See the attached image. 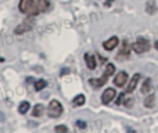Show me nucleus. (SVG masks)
Listing matches in <instances>:
<instances>
[{
  "mask_svg": "<svg viewBox=\"0 0 158 133\" xmlns=\"http://www.w3.org/2000/svg\"><path fill=\"white\" fill-rule=\"evenodd\" d=\"M20 10L28 16H36L39 14V9L35 0H21L19 4Z\"/></svg>",
  "mask_w": 158,
  "mask_h": 133,
  "instance_id": "f257e3e1",
  "label": "nucleus"
},
{
  "mask_svg": "<svg viewBox=\"0 0 158 133\" xmlns=\"http://www.w3.org/2000/svg\"><path fill=\"white\" fill-rule=\"evenodd\" d=\"M48 115L51 118H57L60 116L63 112V107L61 103L57 100H52L48 107Z\"/></svg>",
  "mask_w": 158,
  "mask_h": 133,
  "instance_id": "f03ea898",
  "label": "nucleus"
},
{
  "mask_svg": "<svg viewBox=\"0 0 158 133\" xmlns=\"http://www.w3.org/2000/svg\"><path fill=\"white\" fill-rule=\"evenodd\" d=\"M131 48L137 54H141V53L149 51L151 48V45L147 39L142 38V37H139L137 39V41L132 44Z\"/></svg>",
  "mask_w": 158,
  "mask_h": 133,
  "instance_id": "7ed1b4c3",
  "label": "nucleus"
},
{
  "mask_svg": "<svg viewBox=\"0 0 158 133\" xmlns=\"http://www.w3.org/2000/svg\"><path fill=\"white\" fill-rule=\"evenodd\" d=\"M130 56V47H129V43L127 40H124L122 43V46L117 53V60H125V59H128Z\"/></svg>",
  "mask_w": 158,
  "mask_h": 133,
  "instance_id": "20e7f679",
  "label": "nucleus"
},
{
  "mask_svg": "<svg viewBox=\"0 0 158 133\" xmlns=\"http://www.w3.org/2000/svg\"><path fill=\"white\" fill-rule=\"evenodd\" d=\"M109 75L107 73L104 72V74L100 77V78H91L89 80V83L90 84L91 87H93L94 89H99L102 88L103 85H105V83L108 81L109 78Z\"/></svg>",
  "mask_w": 158,
  "mask_h": 133,
  "instance_id": "39448f33",
  "label": "nucleus"
},
{
  "mask_svg": "<svg viewBox=\"0 0 158 133\" xmlns=\"http://www.w3.org/2000/svg\"><path fill=\"white\" fill-rule=\"evenodd\" d=\"M32 16H30L27 20H25L22 24H20L19 26H17V28L15 29V34H23L24 32L26 31H29L32 29L33 27V23H34V21L33 19H31Z\"/></svg>",
  "mask_w": 158,
  "mask_h": 133,
  "instance_id": "423d86ee",
  "label": "nucleus"
},
{
  "mask_svg": "<svg viewBox=\"0 0 158 133\" xmlns=\"http://www.w3.org/2000/svg\"><path fill=\"white\" fill-rule=\"evenodd\" d=\"M115 95H116L115 89H112V88L106 89L103 91L102 95V103H103V104H108V103H110V102L114 99Z\"/></svg>",
  "mask_w": 158,
  "mask_h": 133,
  "instance_id": "0eeeda50",
  "label": "nucleus"
},
{
  "mask_svg": "<svg viewBox=\"0 0 158 133\" xmlns=\"http://www.w3.org/2000/svg\"><path fill=\"white\" fill-rule=\"evenodd\" d=\"M127 77H128V75L126 72H124V71L119 72L114 79V84L118 88H122L127 83Z\"/></svg>",
  "mask_w": 158,
  "mask_h": 133,
  "instance_id": "6e6552de",
  "label": "nucleus"
},
{
  "mask_svg": "<svg viewBox=\"0 0 158 133\" xmlns=\"http://www.w3.org/2000/svg\"><path fill=\"white\" fill-rule=\"evenodd\" d=\"M119 44V39L117 36H113L111 37L110 39H108L107 41L103 42L102 43V46L104 48V49L108 50V51H111L113 50L114 48H115Z\"/></svg>",
  "mask_w": 158,
  "mask_h": 133,
  "instance_id": "1a4fd4ad",
  "label": "nucleus"
},
{
  "mask_svg": "<svg viewBox=\"0 0 158 133\" xmlns=\"http://www.w3.org/2000/svg\"><path fill=\"white\" fill-rule=\"evenodd\" d=\"M84 58H85V61H86V63H87V66H88V68H89V69L94 70V69L97 67V61H96V60H95L94 55L86 53Z\"/></svg>",
  "mask_w": 158,
  "mask_h": 133,
  "instance_id": "9d476101",
  "label": "nucleus"
},
{
  "mask_svg": "<svg viewBox=\"0 0 158 133\" xmlns=\"http://www.w3.org/2000/svg\"><path fill=\"white\" fill-rule=\"evenodd\" d=\"M140 78V75L139 74H135L133 76V77L131 78L129 84L127 85V93H132L135 89L137 88V85H138V82Z\"/></svg>",
  "mask_w": 158,
  "mask_h": 133,
  "instance_id": "9b49d317",
  "label": "nucleus"
},
{
  "mask_svg": "<svg viewBox=\"0 0 158 133\" xmlns=\"http://www.w3.org/2000/svg\"><path fill=\"white\" fill-rule=\"evenodd\" d=\"M37 6L40 12H46L49 10L51 6V2L50 0H38Z\"/></svg>",
  "mask_w": 158,
  "mask_h": 133,
  "instance_id": "f8f14e48",
  "label": "nucleus"
},
{
  "mask_svg": "<svg viewBox=\"0 0 158 133\" xmlns=\"http://www.w3.org/2000/svg\"><path fill=\"white\" fill-rule=\"evenodd\" d=\"M85 102H86V97H85L83 94H79V95H77V96L73 100V102H72V103H73V105L74 107L82 106V105L85 104Z\"/></svg>",
  "mask_w": 158,
  "mask_h": 133,
  "instance_id": "ddd939ff",
  "label": "nucleus"
},
{
  "mask_svg": "<svg viewBox=\"0 0 158 133\" xmlns=\"http://www.w3.org/2000/svg\"><path fill=\"white\" fill-rule=\"evenodd\" d=\"M44 111H45V107L43 104H36L35 107H34V110H33V113H32V115L35 116V117H40L43 115L44 114Z\"/></svg>",
  "mask_w": 158,
  "mask_h": 133,
  "instance_id": "4468645a",
  "label": "nucleus"
},
{
  "mask_svg": "<svg viewBox=\"0 0 158 133\" xmlns=\"http://www.w3.org/2000/svg\"><path fill=\"white\" fill-rule=\"evenodd\" d=\"M151 83H152V79H151V78H147V79L144 81V83L142 84V87H141V89H140L141 93L147 94V93H149V92L151 91V89H152Z\"/></svg>",
  "mask_w": 158,
  "mask_h": 133,
  "instance_id": "2eb2a0df",
  "label": "nucleus"
},
{
  "mask_svg": "<svg viewBox=\"0 0 158 133\" xmlns=\"http://www.w3.org/2000/svg\"><path fill=\"white\" fill-rule=\"evenodd\" d=\"M155 104V95L151 94L144 100V106L147 108H152Z\"/></svg>",
  "mask_w": 158,
  "mask_h": 133,
  "instance_id": "dca6fc26",
  "label": "nucleus"
},
{
  "mask_svg": "<svg viewBox=\"0 0 158 133\" xmlns=\"http://www.w3.org/2000/svg\"><path fill=\"white\" fill-rule=\"evenodd\" d=\"M30 109V103L28 102H26V101H23V102H22L21 103H20V105H19V112H20V114H25L27 112H28V110Z\"/></svg>",
  "mask_w": 158,
  "mask_h": 133,
  "instance_id": "f3484780",
  "label": "nucleus"
},
{
  "mask_svg": "<svg viewBox=\"0 0 158 133\" xmlns=\"http://www.w3.org/2000/svg\"><path fill=\"white\" fill-rule=\"evenodd\" d=\"M46 87H47V82L44 79H39L35 84V90L36 91H40L43 89H45Z\"/></svg>",
  "mask_w": 158,
  "mask_h": 133,
  "instance_id": "a211bd4d",
  "label": "nucleus"
},
{
  "mask_svg": "<svg viewBox=\"0 0 158 133\" xmlns=\"http://www.w3.org/2000/svg\"><path fill=\"white\" fill-rule=\"evenodd\" d=\"M115 72V67L113 63H108L107 66H106V70H105V73H107L110 77L113 76Z\"/></svg>",
  "mask_w": 158,
  "mask_h": 133,
  "instance_id": "6ab92c4d",
  "label": "nucleus"
},
{
  "mask_svg": "<svg viewBox=\"0 0 158 133\" xmlns=\"http://www.w3.org/2000/svg\"><path fill=\"white\" fill-rule=\"evenodd\" d=\"M55 132L58 133H64V132H68V127L64 125H59L55 127Z\"/></svg>",
  "mask_w": 158,
  "mask_h": 133,
  "instance_id": "aec40b11",
  "label": "nucleus"
},
{
  "mask_svg": "<svg viewBox=\"0 0 158 133\" xmlns=\"http://www.w3.org/2000/svg\"><path fill=\"white\" fill-rule=\"evenodd\" d=\"M134 104V100L132 98H128V99H126L125 102H124V105L127 107V108H132Z\"/></svg>",
  "mask_w": 158,
  "mask_h": 133,
  "instance_id": "412c9836",
  "label": "nucleus"
},
{
  "mask_svg": "<svg viewBox=\"0 0 158 133\" xmlns=\"http://www.w3.org/2000/svg\"><path fill=\"white\" fill-rule=\"evenodd\" d=\"M76 126L80 129H85L87 127V123L82 120H77L76 121Z\"/></svg>",
  "mask_w": 158,
  "mask_h": 133,
  "instance_id": "4be33fe9",
  "label": "nucleus"
},
{
  "mask_svg": "<svg viewBox=\"0 0 158 133\" xmlns=\"http://www.w3.org/2000/svg\"><path fill=\"white\" fill-rule=\"evenodd\" d=\"M124 93H121L120 95H119V97H118V100L116 101V104L117 105H119V104H121V102H122V100H123V97H124Z\"/></svg>",
  "mask_w": 158,
  "mask_h": 133,
  "instance_id": "5701e85b",
  "label": "nucleus"
},
{
  "mask_svg": "<svg viewBox=\"0 0 158 133\" xmlns=\"http://www.w3.org/2000/svg\"><path fill=\"white\" fill-rule=\"evenodd\" d=\"M70 73V71H69V69H67V68H64V69H62L61 70V73H60V77H62L64 74H69Z\"/></svg>",
  "mask_w": 158,
  "mask_h": 133,
  "instance_id": "b1692460",
  "label": "nucleus"
},
{
  "mask_svg": "<svg viewBox=\"0 0 158 133\" xmlns=\"http://www.w3.org/2000/svg\"><path fill=\"white\" fill-rule=\"evenodd\" d=\"M114 0H107V1L104 3V7H110L111 6V3L110 2H114Z\"/></svg>",
  "mask_w": 158,
  "mask_h": 133,
  "instance_id": "393cba45",
  "label": "nucleus"
},
{
  "mask_svg": "<svg viewBox=\"0 0 158 133\" xmlns=\"http://www.w3.org/2000/svg\"><path fill=\"white\" fill-rule=\"evenodd\" d=\"M154 48L158 50V40H157V41H155V43H154Z\"/></svg>",
  "mask_w": 158,
  "mask_h": 133,
  "instance_id": "a878e982",
  "label": "nucleus"
},
{
  "mask_svg": "<svg viewBox=\"0 0 158 133\" xmlns=\"http://www.w3.org/2000/svg\"><path fill=\"white\" fill-rule=\"evenodd\" d=\"M2 61H4V59L3 58H0V62H2Z\"/></svg>",
  "mask_w": 158,
  "mask_h": 133,
  "instance_id": "bb28decb",
  "label": "nucleus"
}]
</instances>
